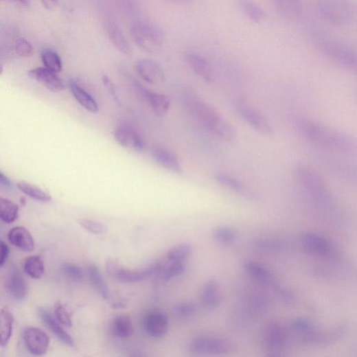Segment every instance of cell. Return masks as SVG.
Instances as JSON below:
<instances>
[{"label":"cell","instance_id":"30bf717a","mask_svg":"<svg viewBox=\"0 0 357 357\" xmlns=\"http://www.w3.org/2000/svg\"><path fill=\"white\" fill-rule=\"evenodd\" d=\"M235 106L240 117L254 130L263 136L273 135L274 130L270 122L246 100H238Z\"/></svg>","mask_w":357,"mask_h":357},{"label":"cell","instance_id":"d590c367","mask_svg":"<svg viewBox=\"0 0 357 357\" xmlns=\"http://www.w3.org/2000/svg\"><path fill=\"white\" fill-rule=\"evenodd\" d=\"M185 272V266L183 262H170L168 265L162 267L161 271L157 274L156 278L161 282H167Z\"/></svg>","mask_w":357,"mask_h":357},{"label":"cell","instance_id":"277c9868","mask_svg":"<svg viewBox=\"0 0 357 357\" xmlns=\"http://www.w3.org/2000/svg\"><path fill=\"white\" fill-rule=\"evenodd\" d=\"M311 35L318 49L326 58L357 75V54L354 51L323 32L314 31Z\"/></svg>","mask_w":357,"mask_h":357},{"label":"cell","instance_id":"f35d334b","mask_svg":"<svg viewBox=\"0 0 357 357\" xmlns=\"http://www.w3.org/2000/svg\"><path fill=\"white\" fill-rule=\"evenodd\" d=\"M214 238L219 243L231 244L237 240V232L228 227H220L214 231Z\"/></svg>","mask_w":357,"mask_h":357},{"label":"cell","instance_id":"d6986e66","mask_svg":"<svg viewBox=\"0 0 357 357\" xmlns=\"http://www.w3.org/2000/svg\"><path fill=\"white\" fill-rule=\"evenodd\" d=\"M152 156L154 161L163 168L176 174L183 172V167L177 156L172 151L161 147L153 148Z\"/></svg>","mask_w":357,"mask_h":357},{"label":"cell","instance_id":"2e32d148","mask_svg":"<svg viewBox=\"0 0 357 357\" xmlns=\"http://www.w3.org/2000/svg\"><path fill=\"white\" fill-rule=\"evenodd\" d=\"M28 76L41 84L48 91L54 93H59L65 91V85L56 73L45 67H38L30 70Z\"/></svg>","mask_w":357,"mask_h":357},{"label":"cell","instance_id":"f907efd6","mask_svg":"<svg viewBox=\"0 0 357 357\" xmlns=\"http://www.w3.org/2000/svg\"><path fill=\"white\" fill-rule=\"evenodd\" d=\"M356 98H357V91H356Z\"/></svg>","mask_w":357,"mask_h":357},{"label":"cell","instance_id":"f546056e","mask_svg":"<svg viewBox=\"0 0 357 357\" xmlns=\"http://www.w3.org/2000/svg\"><path fill=\"white\" fill-rule=\"evenodd\" d=\"M238 5L244 16L253 23H258L264 17L263 10L253 0H238Z\"/></svg>","mask_w":357,"mask_h":357},{"label":"cell","instance_id":"ac0fdd59","mask_svg":"<svg viewBox=\"0 0 357 357\" xmlns=\"http://www.w3.org/2000/svg\"><path fill=\"white\" fill-rule=\"evenodd\" d=\"M88 276L95 288L105 300L111 303V306L115 308H121L126 305V301L124 299L117 298L111 292L97 266L95 265L89 266L88 267Z\"/></svg>","mask_w":357,"mask_h":357},{"label":"cell","instance_id":"d6a6232c","mask_svg":"<svg viewBox=\"0 0 357 357\" xmlns=\"http://www.w3.org/2000/svg\"><path fill=\"white\" fill-rule=\"evenodd\" d=\"M17 188L28 197L41 203H49L52 200L51 196L39 187L26 182L17 183Z\"/></svg>","mask_w":357,"mask_h":357},{"label":"cell","instance_id":"83f0119b","mask_svg":"<svg viewBox=\"0 0 357 357\" xmlns=\"http://www.w3.org/2000/svg\"><path fill=\"white\" fill-rule=\"evenodd\" d=\"M14 319L8 308H3L0 314V345L8 346L13 334Z\"/></svg>","mask_w":357,"mask_h":357},{"label":"cell","instance_id":"836d02e7","mask_svg":"<svg viewBox=\"0 0 357 357\" xmlns=\"http://www.w3.org/2000/svg\"><path fill=\"white\" fill-rule=\"evenodd\" d=\"M25 273L34 279H40L45 273V265L42 257L33 255L26 259L24 262Z\"/></svg>","mask_w":357,"mask_h":357},{"label":"cell","instance_id":"ffe728a7","mask_svg":"<svg viewBox=\"0 0 357 357\" xmlns=\"http://www.w3.org/2000/svg\"><path fill=\"white\" fill-rule=\"evenodd\" d=\"M187 60L193 71L206 82L214 80V71L209 62L202 55L196 52H189Z\"/></svg>","mask_w":357,"mask_h":357},{"label":"cell","instance_id":"e0dca14e","mask_svg":"<svg viewBox=\"0 0 357 357\" xmlns=\"http://www.w3.org/2000/svg\"><path fill=\"white\" fill-rule=\"evenodd\" d=\"M137 73L146 82L161 84L165 79V74L159 63L152 60H142L134 66Z\"/></svg>","mask_w":357,"mask_h":357},{"label":"cell","instance_id":"e575fe53","mask_svg":"<svg viewBox=\"0 0 357 357\" xmlns=\"http://www.w3.org/2000/svg\"><path fill=\"white\" fill-rule=\"evenodd\" d=\"M19 216V207L13 201L0 198V219L8 224L16 221Z\"/></svg>","mask_w":357,"mask_h":357},{"label":"cell","instance_id":"4316f807","mask_svg":"<svg viewBox=\"0 0 357 357\" xmlns=\"http://www.w3.org/2000/svg\"><path fill=\"white\" fill-rule=\"evenodd\" d=\"M275 6L280 15L286 21H297L302 12L301 0H275Z\"/></svg>","mask_w":357,"mask_h":357},{"label":"cell","instance_id":"7a4b0ae2","mask_svg":"<svg viewBox=\"0 0 357 357\" xmlns=\"http://www.w3.org/2000/svg\"><path fill=\"white\" fill-rule=\"evenodd\" d=\"M185 105L193 117L219 139L233 143L238 133L235 126L211 104L195 95L185 98Z\"/></svg>","mask_w":357,"mask_h":357},{"label":"cell","instance_id":"4fadbf2b","mask_svg":"<svg viewBox=\"0 0 357 357\" xmlns=\"http://www.w3.org/2000/svg\"><path fill=\"white\" fill-rule=\"evenodd\" d=\"M25 347L32 354L43 356L48 352L50 340L48 335L36 327H28L23 334Z\"/></svg>","mask_w":357,"mask_h":357},{"label":"cell","instance_id":"9c48e42d","mask_svg":"<svg viewBox=\"0 0 357 357\" xmlns=\"http://www.w3.org/2000/svg\"><path fill=\"white\" fill-rule=\"evenodd\" d=\"M301 244L303 249L312 255L327 260H336L339 256V251L332 241L314 233L303 234Z\"/></svg>","mask_w":357,"mask_h":357},{"label":"cell","instance_id":"8d00e7d4","mask_svg":"<svg viewBox=\"0 0 357 357\" xmlns=\"http://www.w3.org/2000/svg\"><path fill=\"white\" fill-rule=\"evenodd\" d=\"M41 60L45 68L59 73L62 71L63 65L60 56L55 51L46 49L41 52Z\"/></svg>","mask_w":357,"mask_h":357},{"label":"cell","instance_id":"484cf974","mask_svg":"<svg viewBox=\"0 0 357 357\" xmlns=\"http://www.w3.org/2000/svg\"><path fill=\"white\" fill-rule=\"evenodd\" d=\"M106 29L109 38L116 49L126 56H130L132 49L119 27L113 21H108Z\"/></svg>","mask_w":357,"mask_h":357},{"label":"cell","instance_id":"74e56055","mask_svg":"<svg viewBox=\"0 0 357 357\" xmlns=\"http://www.w3.org/2000/svg\"><path fill=\"white\" fill-rule=\"evenodd\" d=\"M192 246L189 243H183L171 248L166 253L169 262H183L192 253Z\"/></svg>","mask_w":357,"mask_h":357},{"label":"cell","instance_id":"44dd1931","mask_svg":"<svg viewBox=\"0 0 357 357\" xmlns=\"http://www.w3.org/2000/svg\"><path fill=\"white\" fill-rule=\"evenodd\" d=\"M38 316L47 327L65 345L73 347L75 345L73 338L60 325V323L43 308H38Z\"/></svg>","mask_w":357,"mask_h":357},{"label":"cell","instance_id":"b9f144b4","mask_svg":"<svg viewBox=\"0 0 357 357\" xmlns=\"http://www.w3.org/2000/svg\"><path fill=\"white\" fill-rule=\"evenodd\" d=\"M55 314L57 321L67 327L72 326L71 316L64 304L58 301L55 304Z\"/></svg>","mask_w":357,"mask_h":357},{"label":"cell","instance_id":"8992f818","mask_svg":"<svg viewBox=\"0 0 357 357\" xmlns=\"http://www.w3.org/2000/svg\"><path fill=\"white\" fill-rule=\"evenodd\" d=\"M321 16L336 25H347L357 19V8L350 0H319Z\"/></svg>","mask_w":357,"mask_h":357},{"label":"cell","instance_id":"f6af8a7d","mask_svg":"<svg viewBox=\"0 0 357 357\" xmlns=\"http://www.w3.org/2000/svg\"><path fill=\"white\" fill-rule=\"evenodd\" d=\"M10 250L9 246L3 241L0 244V266H3L10 256Z\"/></svg>","mask_w":357,"mask_h":357},{"label":"cell","instance_id":"5b68a950","mask_svg":"<svg viewBox=\"0 0 357 357\" xmlns=\"http://www.w3.org/2000/svg\"><path fill=\"white\" fill-rule=\"evenodd\" d=\"M130 36L141 50L149 54L160 51L165 41V33L157 25L148 21L133 23L130 29Z\"/></svg>","mask_w":357,"mask_h":357},{"label":"cell","instance_id":"52a82bcc","mask_svg":"<svg viewBox=\"0 0 357 357\" xmlns=\"http://www.w3.org/2000/svg\"><path fill=\"white\" fill-rule=\"evenodd\" d=\"M163 262H157L142 270H130L117 259L110 258L106 264V271L114 280L127 284L143 281L151 277H156L161 271Z\"/></svg>","mask_w":357,"mask_h":357},{"label":"cell","instance_id":"681fc988","mask_svg":"<svg viewBox=\"0 0 357 357\" xmlns=\"http://www.w3.org/2000/svg\"><path fill=\"white\" fill-rule=\"evenodd\" d=\"M174 1H176V2H185V1H187V0H174Z\"/></svg>","mask_w":357,"mask_h":357},{"label":"cell","instance_id":"7bdbcfd3","mask_svg":"<svg viewBox=\"0 0 357 357\" xmlns=\"http://www.w3.org/2000/svg\"><path fill=\"white\" fill-rule=\"evenodd\" d=\"M15 51L22 58H30L34 54V49L30 42L25 38H19L15 43Z\"/></svg>","mask_w":357,"mask_h":357},{"label":"cell","instance_id":"1f68e13d","mask_svg":"<svg viewBox=\"0 0 357 357\" xmlns=\"http://www.w3.org/2000/svg\"><path fill=\"white\" fill-rule=\"evenodd\" d=\"M112 332L119 338H127L133 333V325L131 319L126 315L117 316L112 323Z\"/></svg>","mask_w":357,"mask_h":357},{"label":"cell","instance_id":"5bb4252c","mask_svg":"<svg viewBox=\"0 0 357 357\" xmlns=\"http://www.w3.org/2000/svg\"><path fill=\"white\" fill-rule=\"evenodd\" d=\"M143 326L146 334L150 337L161 338L168 332V318L164 312L159 310H152L144 316Z\"/></svg>","mask_w":357,"mask_h":357},{"label":"cell","instance_id":"cb8c5ba5","mask_svg":"<svg viewBox=\"0 0 357 357\" xmlns=\"http://www.w3.org/2000/svg\"><path fill=\"white\" fill-rule=\"evenodd\" d=\"M141 92L150 104L154 113L159 117L165 115L170 111L171 102L165 95L148 91L141 85H139Z\"/></svg>","mask_w":357,"mask_h":357},{"label":"cell","instance_id":"60d3db41","mask_svg":"<svg viewBox=\"0 0 357 357\" xmlns=\"http://www.w3.org/2000/svg\"><path fill=\"white\" fill-rule=\"evenodd\" d=\"M196 308L192 302H182L177 304L174 308V315L182 319L192 317L196 312Z\"/></svg>","mask_w":357,"mask_h":357},{"label":"cell","instance_id":"7c38bea8","mask_svg":"<svg viewBox=\"0 0 357 357\" xmlns=\"http://www.w3.org/2000/svg\"><path fill=\"white\" fill-rule=\"evenodd\" d=\"M113 134L116 142L123 148L137 152H141L146 148V142L141 133L129 123H119Z\"/></svg>","mask_w":357,"mask_h":357},{"label":"cell","instance_id":"8fae6325","mask_svg":"<svg viewBox=\"0 0 357 357\" xmlns=\"http://www.w3.org/2000/svg\"><path fill=\"white\" fill-rule=\"evenodd\" d=\"M288 341V332L281 323L272 322L266 327L263 334V347L268 355H280Z\"/></svg>","mask_w":357,"mask_h":357},{"label":"cell","instance_id":"f1b7e54d","mask_svg":"<svg viewBox=\"0 0 357 357\" xmlns=\"http://www.w3.org/2000/svg\"><path fill=\"white\" fill-rule=\"evenodd\" d=\"M215 178L219 185L231 191L244 196H252V194L249 193L244 185L231 175L219 172L216 174Z\"/></svg>","mask_w":357,"mask_h":357},{"label":"cell","instance_id":"d4e9b609","mask_svg":"<svg viewBox=\"0 0 357 357\" xmlns=\"http://www.w3.org/2000/svg\"><path fill=\"white\" fill-rule=\"evenodd\" d=\"M10 242L24 252H31L34 249V240L29 231L23 227L13 228L8 233Z\"/></svg>","mask_w":357,"mask_h":357},{"label":"cell","instance_id":"7dc6e473","mask_svg":"<svg viewBox=\"0 0 357 357\" xmlns=\"http://www.w3.org/2000/svg\"><path fill=\"white\" fill-rule=\"evenodd\" d=\"M0 184L6 188H12L11 181L3 172H0Z\"/></svg>","mask_w":357,"mask_h":357},{"label":"cell","instance_id":"3957f363","mask_svg":"<svg viewBox=\"0 0 357 357\" xmlns=\"http://www.w3.org/2000/svg\"><path fill=\"white\" fill-rule=\"evenodd\" d=\"M293 175L297 185L312 204L323 210L334 208V195L317 170L308 165L300 163L294 167Z\"/></svg>","mask_w":357,"mask_h":357},{"label":"cell","instance_id":"4dcf8cb0","mask_svg":"<svg viewBox=\"0 0 357 357\" xmlns=\"http://www.w3.org/2000/svg\"><path fill=\"white\" fill-rule=\"evenodd\" d=\"M201 297L205 306L210 308L217 306L220 299L217 282L214 280H209L205 283L202 290Z\"/></svg>","mask_w":357,"mask_h":357},{"label":"cell","instance_id":"c3c4849f","mask_svg":"<svg viewBox=\"0 0 357 357\" xmlns=\"http://www.w3.org/2000/svg\"><path fill=\"white\" fill-rule=\"evenodd\" d=\"M14 1L17 2L24 6H27L30 3V0H14Z\"/></svg>","mask_w":357,"mask_h":357},{"label":"cell","instance_id":"ab89813d","mask_svg":"<svg viewBox=\"0 0 357 357\" xmlns=\"http://www.w3.org/2000/svg\"><path fill=\"white\" fill-rule=\"evenodd\" d=\"M79 225L89 233L102 235L108 233V228L97 220L82 218L78 220Z\"/></svg>","mask_w":357,"mask_h":357},{"label":"cell","instance_id":"bcb514c9","mask_svg":"<svg viewBox=\"0 0 357 357\" xmlns=\"http://www.w3.org/2000/svg\"><path fill=\"white\" fill-rule=\"evenodd\" d=\"M43 7L48 10H54L58 4V0H41Z\"/></svg>","mask_w":357,"mask_h":357},{"label":"cell","instance_id":"ba28073f","mask_svg":"<svg viewBox=\"0 0 357 357\" xmlns=\"http://www.w3.org/2000/svg\"><path fill=\"white\" fill-rule=\"evenodd\" d=\"M190 352L195 355H221L232 352L233 343L226 339L211 335H200L189 343Z\"/></svg>","mask_w":357,"mask_h":357},{"label":"cell","instance_id":"9a60e30c","mask_svg":"<svg viewBox=\"0 0 357 357\" xmlns=\"http://www.w3.org/2000/svg\"><path fill=\"white\" fill-rule=\"evenodd\" d=\"M5 286L8 295L15 300L23 301L27 295V283L16 266H13L8 270Z\"/></svg>","mask_w":357,"mask_h":357},{"label":"cell","instance_id":"603a6c76","mask_svg":"<svg viewBox=\"0 0 357 357\" xmlns=\"http://www.w3.org/2000/svg\"><path fill=\"white\" fill-rule=\"evenodd\" d=\"M69 89L74 99L83 108L94 114L99 112L97 102L74 79L69 81Z\"/></svg>","mask_w":357,"mask_h":357},{"label":"cell","instance_id":"7402d4cb","mask_svg":"<svg viewBox=\"0 0 357 357\" xmlns=\"http://www.w3.org/2000/svg\"><path fill=\"white\" fill-rule=\"evenodd\" d=\"M245 273L254 280L263 284L274 286L276 279L272 273L260 263L247 260L244 263Z\"/></svg>","mask_w":357,"mask_h":357},{"label":"cell","instance_id":"ee69618b","mask_svg":"<svg viewBox=\"0 0 357 357\" xmlns=\"http://www.w3.org/2000/svg\"><path fill=\"white\" fill-rule=\"evenodd\" d=\"M62 270L66 276L75 281H80L83 278L84 275L81 268L76 264H64Z\"/></svg>","mask_w":357,"mask_h":357},{"label":"cell","instance_id":"6da1fadb","mask_svg":"<svg viewBox=\"0 0 357 357\" xmlns=\"http://www.w3.org/2000/svg\"><path fill=\"white\" fill-rule=\"evenodd\" d=\"M297 128L301 137L312 146L343 156L357 157V139L349 134L308 118L299 119Z\"/></svg>","mask_w":357,"mask_h":357}]
</instances>
